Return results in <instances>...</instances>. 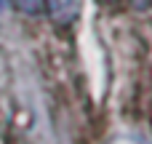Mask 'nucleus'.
Instances as JSON below:
<instances>
[{
	"label": "nucleus",
	"instance_id": "f03ea898",
	"mask_svg": "<svg viewBox=\"0 0 152 144\" xmlns=\"http://www.w3.org/2000/svg\"><path fill=\"white\" fill-rule=\"evenodd\" d=\"M16 5H19V11H24V13H37L40 5H43V0H16Z\"/></svg>",
	"mask_w": 152,
	"mask_h": 144
},
{
	"label": "nucleus",
	"instance_id": "f257e3e1",
	"mask_svg": "<svg viewBox=\"0 0 152 144\" xmlns=\"http://www.w3.org/2000/svg\"><path fill=\"white\" fill-rule=\"evenodd\" d=\"M45 3L56 21H72L80 11V0H45Z\"/></svg>",
	"mask_w": 152,
	"mask_h": 144
},
{
	"label": "nucleus",
	"instance_id": "7ed1b4c3",
	"mask_svg": "<svg viewBox=\"0 0 152 144\" xmlns=\"http://www.w3.org/2000/svg\"><path fill=\"white\" fill-rule=\"evenodd\" d=\"M3 8H5V0H0V13H3Z\"/></svg>",
	"mask_w": 152,
	"mask_h": 144
}]
</instances>
